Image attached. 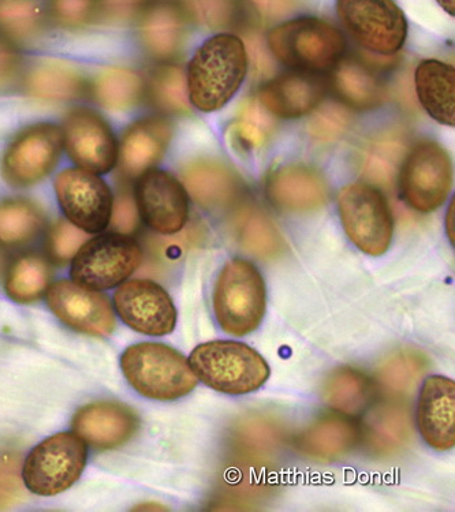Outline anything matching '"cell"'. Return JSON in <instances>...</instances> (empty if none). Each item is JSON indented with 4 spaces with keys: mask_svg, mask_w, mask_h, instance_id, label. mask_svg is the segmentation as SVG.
<instances>
[{
    "mask_svg": "<svg viewBox=\"0 0 455 512\" xmlns=\"http://www.w3.org/2000/svg\"><path fill=\"white\" fill-rule=\"evenodd\" d=\"M248 65V52L240 37L220 33L205 41L186 74L190 104L203 112L225 107L241 88Z\"/></svg>",
    "mask_w": 455,
    "mask_h": 512,
    "instance_id": "6da1fadb",
    "label": "cell"
},
{
    "mask_svg": "<svg viewBox=\"0 0 455 512\" xmlns=\"http://www.w3.org/2000/svg\"><path fill=\"white\" fill-rule=\"evenodd\" d=\"M189 365L197 380L225 395H248L270 377L263 355L236 340H212L192 351Z\"/></svg>",
    "mask_w": 455,
    "mask_h": 512,
    "instance_id": "7a4b0ae2",
    "label": "cell"
},
{
    "mask_svg": "<svg viewBox=\"0 0 455 512\" xmlns=\"http://www.w3.org/2000/svg\"><path fill=\"white\" fill-rule=\"evenodd\" d=\"M215 319L223 332L242 338L255 332L267 312L266 280L244 259L227 261L212 293Z\"/></svg>",
    "mask_w": 455,
    "mask_h": 512,
    "instance_id": "3957f363",
    "label": "cell"
},
{
    "mask_svg": "<svg viewBox=\"0 0 455 512\" xmlns=\"http://www.w3.org/2000/svg\"><path fill=\"white\" fill-rule=\"evenodd\" d=\"M121 368L134 390L155 401H177L199 384L188 358L163 343L128 347L122 354Z\"/></svg>",
    "mask_w": 455,
    "mask_h": 512,
    "instance_id": "277c9868",
    "label": "cell"
},
{
    "mask_svg": "<svg viewBox=\"0 0 455 512\" xmlns=\"http://www.w3.org/2000/svg\"><path fill=\"white\" fill-rule=\"evenodd\" d=\"M268 47L279 61L305 73L334 70L345 52L342 33L315 17L287 21L272 29Z\"/></svg>",
    "mask_w": 455,
    "mask_h": 512,
    "instance_id": "5b68a950",
    "label": "cell"
},
{
    "mask_svg": "<svg viewBox=\"0 0 455 512\" xmlns=\"http://www.w3.org/2000/svg\"><path fill=\"white\" fill-rule=\"evenodd\" d=\"M338 211L350 241L369 256H382L394 235L393 213L382 192L371 183L346 185L338 196Z\"/></svg>",
    "mask_w": 455,
    "mask_h": 512,
    "instance_id": "8992f818",
    "label": "cell"
},
{
    "mask_svg": "<svg viewBox=\"0 0 455 512\" xmlns=\"http://www.w3.org/2000/svg\"><path fill=\"white\" fill-rule=\"evenodd\" d=\"M87 458V444L76 433H57L33 448L26 457L22 481L35 495H59L80 480Z\"/></svg>",
    "mask_w": 455,
    "mask_h": 512,
    "instance_id": "52a82bcc",
    "label": "cell"
},
{
    "mask_svg": "<svg viewBox=\"0 0 455 512\" xmlns=\"http://www.w3.org/2000/svg\"><path fill=\"white\" fill-rule=\"evenodd\" d=\"M63 147L62 127L50 122L21 129L0 160V174L13 188H31L58 167Z\"/></svg>",
    "mask_w": 455,
    "mask_h": 512,
    "instance_id": "ba28073f",
    "label": "cell"
},
{
    "mask_svg": "<svg viewBox=\"0 0 455 512\" xmlns=\"http://www.w3.org/2000/svg\"><path fill=\"white\" fill-rule=\"evenodd\" d=\"M143 263V250L128 235L89 238L73 259L72 279L85 289L104 291L126 282Z\"/></svg>",
    "mask_w": 455,
    "mask_h": 512,
    "instance_id": "9c48e42d",
    "label": "cell"
},
{
    "mask_svg": "<svg viewBox=\"0 0 455 512\" xmlns=\"http://www.w3.org/2000/svg\"><path fill=\"white\" fill-rule=\"evenodd\" d=\"M338 16L365 50L390 56L404 47L408 22L394 0H337Z\"/></svg>",
    "mask_w": 455,
    "mask_h": 512,
    "instance_id": "30bf717a",
    "label": "cell"
},
{
    "mask_svg": "<svg viewBox=\"0 0 455 512\" xmlns=\"http://www.w3.org/2000/svg\"><path fill=\"white\" fill-rule=\"evenodd\" d=\"M54 189L70 223L88 234L107 229L114 194L100 175L80 167L65 168L55 178Z\"/></svg>",
    "mask_w": 455,
    "mask_h": 512,
    "instance_id": "8fae6325",
    "label": "cell"
},
{
    "mask_svg": "<svg viewBox=\"0 0 455 512\" xmlns=\"http://www.w3.org/2000/svg\"><path fill=\"white\" fill-rule=\"evenodd\" d=\"M399 185L415 211L428 213L442 207L451 189V163L445 149L434 141L420 142L402 164Z\"/></svg>",
    "mask_w": 455,
    "mask_h": 512,
    "instance_id": "7c38bea8",
    "label": "cell"
},
{
    "mask_svg": "<svg viewBox=\"0 0 455 512\" xmlns=\"http://www.w3.org/2000/svg\"><path fill=\"white\" fill-rule=\"evenodd\" d=\"M62 132L63 147L77 167L104 175L117 166V137L98 111L72 108L63 119Z\"/></svg>",
    "mask_w": 455,
    "mask_h": 512,
    "instance_id": "4fadbf2b",
    "label": "cell"
},
{
    "mask_svg": "<svg viewBox=\"0 0 455 512\" xmlns=\"http://www.w3.org/2000/svg\"><path fill=\"white\" fill-rule=\"evenodd\" d=\"M114 306L123 323L149 336H166L177 327L178 312L169 293L147 279L123 282L114 295Z\"/></svg>",
    "mask_w": 455,
    "mask_h": 512,
    "instance_id": "5bb4252c",
    "label": "cell"
},
{
    "mask_svg": "<svg viewBox=\"0 0 455 512\" xmlns=\"http://www.w3.org/2000/svg\"><path fill=\"white\" fill-rule=\"evenodd\" d=\"M136 201L141 219L156 233L178 234L188 223V193L184 185L167 171L151 168L140 175Z\"/></svg>",
    "mask_w": 455,
    "mask_h": 512,
    "instance_id": "9a60e30c",
    "label": "cell"
},
{
    "mask_svg": "<svg viewBox=\"0 0 455 512\" xmlns=\"http://www.w3.org/2000/svg\"><path fill=\"white\" fill-rule=\"evenodd\" d=\"M46 297L52 313L72 330L99 338L113 334L117 324L113 306L98 291L59 280L50 284Z\"/></svg>",
    "mask_w": 455,
    "mask_h": 512,
    "instance_id": "2e32d148",
    "label": "cell"
},
{
    "mask_svg": "<svg viewBox=\"0 0 455 512\" xmlns=\"http://www.w3.org/2000/svg\"><path fill=\"white\" fill-rule=\"evenodd\" d=\"M73 432L93 450L125 446L140 428V418L129 406L117 402H95L77 411Z\"/></svg>",
    "mask_w": 455,
    "mask_h": 512,
    "instance_id": "e0dca14e",
    "label": "cell"
},
{
    "mask_svg": "<svg viewBox=\"0 0 455 512\" xmlns=\"http://www.w3.org/2000/svg\"><path fill=\"white\" fill-rule=\"evenodd\" d=\"M173 125L166 118L147 117L130 123L118 142L117 166L123 178H139L166 155Z\"/></svg>",
    "mask_w": 455,
    "mask_h": 512,
    "instance_id": "ac0fdd59",
    "label": "cell"
},
{
    "mask_svg": "<svg viewBox=\"0 0 455 512\" xmlns=\"http://www.w3.org/2000/svg\"><path fill=\"white\" fill-rule=\"evenodd\" d=\"M417 428L436 451L455 446V383L445 376H430L421 387L416 410Z\"/></svg>",
    "mask_w": 455,
    "mask_h": 512,
    "instance_id": "d6986e66",
    "label": "cell"
},
{
    "mask_svg": "<svg viewBox=\"0 0 455 512\" xmlns=\"http://www.w3.org/2000/svg\"><path fill=\"white\" fill-rule=\"evenodd\" d=\"M266 192L275 207L287 212H311L327 203L328 185L319 171L287 164L268 175Z\"/></svg>",
    "mask_w": 455,
    "mask_h": 512,
    "instance_id": "ffe728a7",
    "label": "cell"
},
{
    "mask_svg": "<svg viewBox=\"0 0 455 512\" xmlns=\"http://www.w3.org/2000/svg\"><path fill=\"white\" fill-rule=\"evenodd\" d=\"M326 95V84L315 73L293 71L274 78L261 89L259 100L272 115L300 118L315 110Z\"/></svg>",
    "mask_w": 455,
    "mask_h": 512,
    "instance_id": "44dd1931",
    "label": "cell"
},
{
    "mask_svg": "<svg viewBox=\"0 0 455 512\" xmlns=\"http://www.w3.org/2000/svg\"><path fill=\"white\" fill-rule=\"evenodd\" d=\"M181 179L186 193L205 209L226 208L240 194V179L219 160H192L182 167Z\"/></svg>",
    "mask_w": 455,
    "mask_h": 512,
    "instance_id": "7402d4cb",
    "label": "cell"
},
{
    "mask_svg": "<svg viewBox=\"0 0 455 512\" xmlns=\"http://www.w3.org/2000/svg\"><path fill=\"white\" fill-rule=\"evenodd\" d=\"M361 439L360 426L342 414L317 418L298 436V450L305 457L320 462H333L348 455Z\"/></svg>",
    "mask_w": 455,
    "mask_h": 512,
    "instance_id": "603a6c76",
    "label": "cell"
},
{
    "mask_svg": "<svg viewBox=\"0 0 455 512\" xmlns=\"http://www.w3.org/2000/svg\"><path fill=\"white\" fill-rule=\"evenodd\" d=\"M22 89L37 102L69 103L88 92V82L77 67L62 62H41L26 71Z\"/></svg>",
    "mask_w": 455,
    "mask_h": 512,
    "instance_id": "cb8c5ba5",
    "label": "cell"
},
{
    "mask_svg": "<svg viewBox=\"0 0 455 512\" xmlns=\"http://www.w3.org/2000/svg\"><path fill=\"white\" fill-rule=\"evenodd\" d=\"M417 97L424 110L442 125H455V70L436 59H427L417 66L415 74Z\"/></svg>",
    "mask_w": 455,
    "mask_h": 512,
    "instance_id": "d4e9b609",
    "label": "cell"
},
{
    "mask_svg": "<svg viewBox=\"0 0 455 512\" xmlns=\"http://www.w3.org/2000/svg\"><path fill=\"white\" fill-rule=\"evenodd\" d=\"M322 398L334 413L350 418L360 417L374 405L375 384L367 373L342 366L324 381Z\"/></svg>",
    "mask_w": 455,
    "mask_h": 512,
    "instance_id": "484cf974",
    "label": "cell"
},
{
    "mask_svg": "<svg viewBox=\"0 0 455 512\" xmlns=\"http://www.w3.org/2000/svg\"><path fill=\"white\" fill-rule=\"evenodd\" d=\"M141 47L151 58L170 61L181 51L185 22L177 7L158 5L145 11L139 25Z\"/></svg>",
    "mask_w": 455,
    "mask_h": 512,
    "instance_id": "4316f807",
    "label": "cell"
},
{
    "mask_svg": "<svg viewBox=\"0 0 455 512\" xmlns=\"http://www.w3.org/2000/svg\"><path fill=\"white\" fill-rule=\"evenodd\" d=\"M408 153V141L398 130H386L365 145L361 153V175L376 188H390Z\"/></svg>",
    "mask_w": 455,
    "mask_h": 512,
    "instance_id": "83f0119b",
    "label": "cell"
},
{
    "mask_svg": "<svg viewBox=\"0 0 455 512\" xmlns=\"http://www.w3.org/2000/svg\"><path fill=\"white\" fill-rule=\"evenodd\" d=\"M144 91L143 77L129 67H104L96 74L91 84L95 102L113 112L133 110L140 103Z\"/></svg>",
    "mask_w": 455,
    "mask_h": 512,
    "instance_id": "f1b7e54d",
    "label": "cell"
},
{
    "mask_svg": "<svg viewBox=\"0 0 455 512\" xmlns=\"http://www.w3.org/2000/svg\"><path fill=\"white\" fill-rule=\"evenodd\" d=\"M46 226L43 209L26 198H10L0 203V244L20 246L39 237Z\"/></svg>",
    "mask_w": 455,
    "mask_h": 512,
    "instance_id": "f546056e",
    "label": "cell"
},
{
    "mask_svg": "<svg viewBox=\"0 0 455 512\" xmlns=\"http://www.w3.org/2000/svg\"><path fill=\"white\" fill-rule=\"evenodd\" d=\"M334 88L349 106L369 110L378 107L384 99L382 82L358 62L346 61L334 67Z\"/></svg>",
    "mask_w": 455,
    "mask_h": 512,
    "instance_id": "4dcf8cb0",
    "label": "cell"
},
{
    "mask_svg": "<svg viewBox=\"0 0 455 512\" xmlns=\"http://www.w3.org/2000/svg\"><path fill=\"white\" fill-rule=\"evenodd\" d=\"M51 265L39 254L18 257L6 275L7 295L18 304L39 301L51 284Z\"/></svg>",
    "mask_w": 455,
    "mask_h": 512,
    "instance_id": "1f68e13d",
    "label": "cell"
},
{
    "mask_svg": "<svg viewBox=\"0 0 455 512\" xmlns=\"http://www.w3.org/2000/svg\"><path fill=\"white\" fill-rule=\"evenodd\" d=\"M236 235L241 248L260 259H271L282 252L281 234L259 209L245 208L238 213Z\"/></svg>",
    "mask_w": 455,
    "mask_h": 512,
    "instance_id": "d6a6232c",
    "label": "cell"
},
{
    "mask_svg": "<svg viewBox=\"0 0 455 512\" xmlns=\"http://www.w3.org/2000/svg\"><path fill=\"white\" fill-rule=\"evenodd\" d=\"M147 91L156 110L167 115H184L190 111L188 82L179 66L163 65L152 70Z\"/></svg>",
    "mask_w": 455,
    "mask_h": 512,
    "instance_id": "836d02e7",
    "label": "cell"
},
{
    "mask_svg": "<svg viewBox=\"0 0 455 512\" xmlns=\"http://www.w3.org/2000/svg\"><path fill=\"white\" fill-rule=\"evenodd\" d=\"M43 29L44 10L37 0H0V31L11 43H32Z\"/></svg>",
    "mask_w": 455,
    "mask_h": 512,
    "instance_id": "e575fe53",
    "label": "cell"
},
{
    "mask_svg": "<svg viewBox=\"0 0 455 512\" xmlns=\"http://www.w3.org/2000/svg\"><path fill=\"white\" fill-rule=\"evenodd\" d=\"M427 369V360L416 351H399L383 361L379 368L380 383L387 390L405 394L419 383Z\"/></svg>",
    "mask_w": 455,
    "mask_h": 512,
    "instance_id": "d590c367",
    "label": "cell"
},
{
    "mask_svg": "<svg viewBox=\"0 0 455 512\" xmlns=\"http://www.w3.org/2000/svg\"><path fill=\"white\" fill-rule=\"evenodd\" d=\"M270 114L271 112L260 103L259 99L246 100L242 104L240 115L231 127L241 145L246 149H255L266 144L275 125Z\"/></svg>",
    "mask_w": 455,
    "mask_h": 512,
    "instance_id": "8d00e7d4",
    "label": "cell"
},
{
    "mask_svg": "<svg viewBox=\"0 0 455 512\" xmlns=\"http://www.w3.org/2000/svg\"><path fill=\"white\" fill-rule=\"evenodd\" d=\"M309 118L307 132L312 140L330 144L345 136L352 125V114L339 103H327L317 106Z\"/></svg>",
    "mask_w": 455,
    "mask_h": 512,
    "instance_id": "74e56055",
    "label": "cell"
},
{
    "mask_svg": "<svg viewBox=\"0 0 455 512\" xmlns=\"http://www.w3.org/2000/svg\"><path fill=\"white\" fill-rule=\"evenodd\" d=\"M197 24L211 31L230 28L240 14V0H182Z\"/></svg>",
    "mask_w": 455,
    "mask_h": 512,
    "instance_id": "f35d334b",
    "label": "cell"
},
{
    "mask_svg": "<svg viewBox=\"0 0 455 512\" xmlns=\"http://www.w3.org/2000/svg\"><path fill=\"white\" fill-rule=\"evenodd\" d=\"M89 239L85 233L67 219L58 220L47 235L48 256L59 265L70 263Z\"/></svg>",
    "mask_w": 455,
    "mask_h": 512,
    "instance_id": "ab89813d",
    "label": "cell"
},
{
    "mask_svg": "<svg viewBox=\"0 0 455 512\" xmlns=\"http://www.w3.org/2000/svg\"><path fill=\"white\" fill-rule=\"evenodd\" d=\"M371 429L372 442L380 448L398 447L409 436L408 414L397 409L379 411Z\"/></svg>",
    "mask_w": 455,
    "mask_h": 512,
    "instance_id": "60d3db41",
    "label": "cell"
},
{
    "mask_svg": "<svg viewBox=\"0 0 455 512\" xmlns=\"http://www.w3.org/2000/svg\"><path fill=\"white\" fill-rule=\"evenodd\" d=\"M50 10L62 28L80 29L98 13V0H50Z\"/></svg>",
    "mask_w": 455,
    "mask_h": 512,
    "instance_id": "b9f144b4",
    "label": "cell"
},
{
    "mask_svg": "<svg viewBox=\"0 0 455 512\" xmlns=\"http://www.w3.org/2000/svg\"><path fill=\"white\" fill-rule=\"evenodd\" d=\"M140 219L136 196L128 189H119L117 197H114L108 226L117 234L130 235L139 229Z\"/></svg>",
    "mask_w": 455,
    "mask_h": 512,
    "instance_id": "7bdbcfd3",
    "label": "cell"
},
{
    "mask_svg": "<svg viewBox=\"0 0 455 512\" xmlns=\"http://www.w3.org/2000/svg\"><path fill=\"white\" fill-rule=\"evenodd\" d=\"M145 0H98V11L111 25H125L143 13Z\"/></svg>",
    "mask_w": 455,
    "mask_h": 512,
    "instance_id": "ee69618b",
    "label": "cell"
},
{
    "mask_svg": "<svg viewBox=\"0 0 455 512\" xmlns=\"http://www.w3.org/2000/svg\"><path fill=\"white\" fill-rule=\"evenodd\" d=\"M21 70L20 51L10 40L0 37V92L5 91L17 80Z\"/></svg>",
    "mask_w": 455,
    "mask_h": 512,
    "instance_id": "f6af8a7d",
    "label": "cell"
},
{
    "mask_svg": "<svg viewBox=\"0 0 455 512\" xmlns=\"http://www.w3.org/2000/svg\"><path fill=\"white\" fill-rule=\"evenodd\" d=\"M18 463L14 457H0V506L13 503L21 495Z\"/></svg>",
    "mask_w": 455,
    "mask_h": 512,
    "instance_id": "bcb514c9",
    "label": "cell"
},
{
    "mask_svg": "<svg viewBox=\"0 0 455 512\" xmlns=\"http://www.w3.org/2000/svg\"><path fill=\"white\" fill-rule=\"evenodd\" d=\"M257 13L266 20H281L297 9L298 0H251Z\"/></svg>",
    "mask_w": 455,
    "mask_h": 512,
    "instance_id": "7dc6e473",
    "label": "cell"
},
{
    "mask_svg": "<svg viewBox=\"0 0 455 512\" xmlns=\"http://www.w3.org/2000/svg\"><path fill=\"white\" fill-rule=\"evenodd\" d=\"M246 52L251 54L253 69H255L256 77H266L270 76L272 69V61L270 55L264 48L263 43H261L259 37L251 36L248 37V48H246Z\"/></svg>",
    "mask_w": 455,
    "mask_h": 512,
    "instance_id": "c3c4849f",
    "label": "cell"
},
{
    "mask_svg": "<svg viewBox=\"0 0 455 512\" xmlns=\"http://www.w3.org/2000/svg\"><path fill=\"white\" fill-rule=\"evenodd\" d=\"M440 6L443 7L450 14V16H454L455 14V0H436Z\"/></svg>",
    "mask_w": 455,
    "mask_h": 512,
    "instance_id": "681fc988",
    "label": "cell"
},
{
    "mask_svg": "<svg viewBox=\"0 0 455 512\" xmlns=\"http://www.w3.org/2000/svg\"><path fill=\"white\" fill-rule=\"evenodd\" d=\"M6 268V256L5 253L0 250V276H2L3 271H5Z\"/></svg>",
    "mask_w": 455,
    "mask_h": 512,
    "instance_id": "f907efd6",
    "label": "cell"
}]
</instances>
